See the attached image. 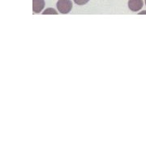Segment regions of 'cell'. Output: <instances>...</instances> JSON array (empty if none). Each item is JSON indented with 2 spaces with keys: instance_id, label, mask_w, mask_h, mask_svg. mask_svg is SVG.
Masks as SVG:
<instances>
[{
  "instance_id": "obj_1",
  "label": "cell",
  "mask_w": 146,
  "mask_h": 146,
  "mask_svg": "<svg viewBox=\"0 0 146 146\" xmlns=\"http://www.w3.org/2000/svg\"><path fill=\"white\" fill-rule=\"evenodd\" d=\"M56 6L58 11L62 14H68L72 9V3L71 0H58Z\"/></svg>"
},
{
  "instance_id": "obj_2",
  "label": "cell",
  "mask_w": 146,
  "mask_h": 146,
  "mask_svg": "<svg viewBox=\"0 0 146 146\" xmlns=\"http://www.w3.org/2000/svg\"><path fill=\"white\" fill-rule=\"evenodd\" d=\"M128 7L131 11H139L144 6L143 0H128Z\"/></svg>"
},
{
  "instance_id": "obj_3",
  "label": "cell",
  "mask_w": 146,
  "mask_h": 146,
  "mask_svg": "<svg viewBox=\"0 0 146 146\" xmlns=\"http://www.w3.org/2000/svg\"><path fill=\"white\" fill-rule=\"evenodd\" d=\"M45 7V0H33V11L34 13H40Z\"/></svg>"
},
{
  "instance_id": "obj_4",
  "label": "cell",
  "mask_w": 146,
  "mask_h": 146,
  "mask_svg": "<svg viewBox=\"0 0 146 146\" xmlns=\"http://www.w3.org/2000/svg\"><path fill=\"white\" fill-rule=\"evenodd\" d=\"M43 15H47V14H50V15H57L58 11L54 8H52V7H49V8H46V10L42 12Z\"/></svg>"
},
{
  "instance_id": "obj_5",
  "label": "cell",
  "mask_w": 146,
  "mask_h": 146,
  "mask_svg": "<svg viewBox=\"0 0 146 146\" xmlns=\"http://www.w3.org/2000/svg\"><path fill=\"white\" fill-rule=\"evenodd\" d=\"M89 1V0H74L75 3L80 6H83L84 4H86Z\"/></svg>"
},
{
  "instance_id": "obj_6",
  "label": "cell",
  "mask_w": 146,
  "mask_h": 146,
  "mask_svg": "<svg viewBox=\"0 0 146 146\" xmlns=\"http://www.w3.org/2000/svg\"><path fill=\"white\" fill-rule=\"evenodd\" d=\"M145 5H146V0H145Z\"/></svg>"
}]
</instances>
